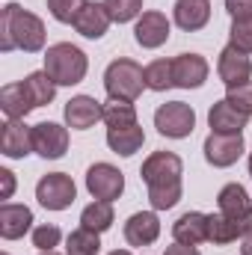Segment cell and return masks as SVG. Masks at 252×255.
Returning <instances> with one entry per match:
<instances>
[{
  "label": "cell",
  "instance_id": "1",
  "mask_svg": "<svg viewBox=\"0 0 252 255\" xmlns=\"http://www.w3.org/2000/svg\"><path fill=\"white\" fill-rule=\"evenodd\" d=\"M0 51H45V21L30 9H21L18 3H6L0 9Z\"/></svg>",
  "mask_w": 252,
  "mask_h": 255
},
{
  "label": "cell",
  "instance_id": "2",
  "mask_svg": "<svg viewBox=\"0 0 252 255\" xmlns=\"http://www.w3.org/2000/svg\"><path fill=\"white\" fill-rule=\"evenodd\" d=\"M45 71L57 86H77L89 71V57L71 42H57L45 51Z\"/></svg>",
  "mask_w": 252,
  "mask_h": 255
},
{
  "label": "cell",
  "instance_id": "3",
  "mask_svg": "<svg viewBox=\"0 0 252 255\" xmlns=\"http://www.w3.org/2000/svg\"><path fill=\"white\" fill-rule=\"evenodd\" d=\"M104 89L116 101H136L142 95V89H148L145 86V68L133 60H127V57L113 60L104 71Z\"/></svg>",
  "mask_w": 252,
  "mask_h": 255
},
{
  "label": "cell",
  "instance_id": "4",
  "mask_svg": "<svg viewBox=\"0 0 252 255\" xmlns=\"http://www.w3.org/2000/svg\"><path fill=\"white\" fill-rule=\"evenodd\" d=\"M154 128L160 136L169 139H187L196 128V110L184 101H166L154 110Z\"/></svg>",
  "mask_w": 252,
  "mask_h": 255
},
{
  "label": "cell",
  "instance_id": "5",
  "mask_svg": "<svg viewBox=\"0 0 252 255\" xmlns=\"http://www.w3.org/2000/svg\"><path fill=\"white\" fill-rule=\"evenodd\" d=\"M36 199H39V205L48 208V211H65V208L74 205L77 187H74L71 175H65V172H48V175H42L39 184H36Z\"/></svg>",
  "mask_w": 252,
  "mask_h": 255
},
{
  "label": "cell",
  "instance_id": "6",
  "mask_svg": "<svg viewBox=\"0 0 252 255\" xmlns=\"http://www.w3.org/2000/svg\"><path fill=\"white\" fill-rule=\"evenodd\" d=\"M202 151L214 169H229L244 157L247 142H244V133H208Z\"/></svg>",
  "mask_w": 252,
  "mask_h": 255
},
{
  "label": "cell",
  "instance_id": "7",
  "mask_svg": "<svg viewBox=\"0 0 252 255\" xmlns=\"http://www.w3.org/2000/svg\"><path fill=\"white\" fill-rule=\"evenodd\" d=\"M86 190L92 199L101 202H116L125 193V175L113 166V163H92L86 169Z\"/></svg>",
  "mask_w": 252,
  "mask_h": 255
},
{
  "label": "cell",
  "instance_id": "8",
  "mask_svg": "<svg viewBox=\"0 0 252 255\" xmlns=\"http://www.w3.org/2000/svg\"><path fill=\"white\" fill-rule=\"evenodd\" d=\"M184 175V160L175 151H154L142 160L139 178L145 184H166V181H181Z\"/></svg>",
  "mask_w": 252,
  "mask_h": 255
},
{
  "label": "cell",
  "instance_id": "9",
  "mask_svg": "<svg viewBox=\"0 0 252 255\" xmlns=\"http://www.w3.org/2000/svg\"><path fill=\"white\" fill-rule=\"evenodd\" d=\"M33 151L45 160H60L68 151V125H60V122L33 125Z\"/></svg>",
  "mask_w": 252,
  "mask_h": 255
},
{
  "label": "cell",
  "instance_id": "10",
  "mask_svg": "<svg viewBox=\"0 0 252 255\" xmlns=\"http://www.w3.org/2000/svg\"><path fill=\"white\" fill-rule=\"evenodd\" d=\"M169 30H172L169 18H166L163 12H157V9H148V12H142V15L136 18V24H133V39H136L139 48L157 51L160 45H166Z\"/></svg>",
  "mask_w": 252,
  "mask_h": 255
},
{
  "label": "cell",
  "instance_id": "11",
  "mask_svg": "<svg viewBox=\"0 0 252 255\" xmlns=\"http://www.w3.org/2000/svg\"><path fill=\"white\" fill-rule=\"evenodd\" d=\"M217 74H220V80L226 83V89L241 86V83H250V80H252V60H250V54H244V51H238V48L226 45V48L220 51V57H217Z\"/></svg>",
  "mask_w": 252,
  "mask_h": 255
},
{
  "label": "cell",
  "instance_id": "12",
  "mask_svg": "<svg viewBox=\"0 0 252 255\" xmlns=\"http://www.w3.org/2000/svg\"><path fill=\"white\" fill-rule=\"evenodd\" d=\"M0 151L12 160L33 154V128L24 119H6L0 125Z\"/></svg>",
  "mask_w": 252,
  "mask_h": 255
},
{
  "label": "cell",
  "instance_id": "13",
  "mask_svg": "<svg viewBox=\"0 0 252 255\" xmlns=\"http://www.w3.org/2000/svg\"><path fill=\"white\" fill-rule=\"evenodd\" d=\"M63 119L71 130H89L95 122H104V104L95 101L92 95H74L65 104Z\"/></svg>",
  "mask_w": 252,
  "mask_h": 255
},
{
  "label": "cell",
  "instance_id": "14",
  "mask_svg": "<svg viewBox=\"0 0 252 255\" xmlns=\"http://www.w3.org/2000/svg\"><path fill=\"white\" fill-rule=\"evenodd\" d=\"M211 74V65L202 54H178L172 60V77H175V86L178 89H199L205 86Z\"/></svg>",
  "mask_w": 252,
  "mask_h": 255
},
{
  "label": "cell",
  "instance_id": "15",
  "mask_svg": "<svg viewBox=\"0 0 252 255\" xmlns=\"http://www.w3.org/2000/svg\"><path fill=\"white\" fill-rule=\"evenodd\" d=\"M160 238V220L157 211H136L125 223V241L130 247H151Z\"/></svg>",
  "mask_w": 252,
  "mask_h": 255
},
{
  "label": "cell",
  "instance_id": "16",
  "mask_svg": "<svg viewBox=\"0 0 252 255\" xmlns=\"http://www.w3.org/2000/svg\"><path fill=\"white\" fill-rule=\"evenodd\" d=\"M110 24H113V18H110V12H107L104 0H101V3L89 0V3L80 9V15L74 18V24H71V27H74L83 39H101V36L110 30Z\"/></svg>",
  "mask_w": 252,
  "mask_h": 255
},
{
  "label": "cell",
  "instance_id": "17",
  "mask_svg": "<svg viewBox=\"0 0 252 255\" xmlns=\"http://www.w3.org/2000/svg\"><path fill=\"white\" fill-rule=\"evenodd\" d=\"M33 229V211L27 205L3 202L0 205V238L3 241H18Z\"/></svg>",
  "mask_w": 252,
  "mask_h": 255
},
{
  "label": "cell",
  "instance_id": "18",
  "mask_svg": "<svg viewBox=\"0 0 252 255\" xmlns=\"http://www.w3.org/2000/svg\"><path fill=\"white\" fill-rule=\"evenodd\" d=\"M172 238H175V244H184V247L208 244V214H202V211L181 214L172 223Z\"/></svg>",
  "mask_w": 252,
  "mask_h": 255
},
{
  "label": "cell",
  "instance_id": "19",
  "mask_svg": "<svg viewBox=\"0 0 252 255\" xmlns=\"http://www.w3.org/2000/svg\"><path fill=\"white\" fill-rule=\"evenodd\" d=\"M250 125V116L241 113L235 104H229L226 98L217 101L208 113V128L211 133H244V128Z\"/></svg>",
  "mask_w": 252,
  "mask_h": 255
},
{
  "label": "cell",
  "instance_id": "20",
  "mask_svg": "<svg viewBox=\"0 0 252 255\" xmlns=\"http://www.w3.org/2000/svg\"><path fill=\"white\" fill-rule=\"evenodd\" d=\"M172 21L184 33H196V30H202L211 21V3L208 0H175Z\"/></svg>",
  "mask_w": 252,
  "mask_h": 255
},
{
  "label": "cell",
  "instance_id": "21",
  "mask_svg": "<svg viewBox=\"0 0 252 255\" xmlns=\"http://www.w3.org/2000/svg\"><path fill=\"white\" fill-rule=\"evenodd\" d=\"M21 86H24V92H27L33 110H36V107H48V104L57 98V83H54V77H51L45 68H42V71H30V74L21 80Z\"/></svg>",
  "mask_w": 252,
  "mask_h": 255
},
{
  "label": "cell",
  "instance_id": "22",
  "mask_svg": "<svg viewBox=\"0 0 252 255\" xmlns=\"http://www.w3.org/2000/svg\"><path fill=\"white\" fill-rule=\"evenodd\" d=\"M142 142H145V130L139 128V122L127 128H107V145H110V151H116L122 157L136 154L142 148Z\"/></svg>",
  "mask_w": 252,
  "mask_h": 255
},
{
  "label": "cell",
  "instance_id": "23",
  "mask_svg": "<svg viewBox=\"0 0 252 255\" xmlns=\"http://www.w3.org/2000/svg\"><path fill=\"white\" fill-rule=\"evenodd\" d=\"M217 208H220V214H226V217H232V220L244 217L247 211H252V202H250L247 187H244V184H238V181L226 184L223 190L217 193Z\"/></svg>",
  "mask_w": 252,
  "mask_h": 255
},
{
  "label": "cell",
  "instance_id": "24",
  "mask_svg": "<svg viewBox=\"0 0 252 255\" xmlns=\"http://www.w3.org/2000/svg\"><path fill=\"white\" fill-rule=\"evenodd\" d=\"M0 110H3L6 119H27L33 104H30V98H27L21 83H6L0 89Z\"/></svg>",
  "mask_w": 252,
  "mask_h": 255
},
{
  "label": "cell",
  "instance_id": "25",
  "mask_svg": "<svg viewBox=\"0 0 252 255\" xmlns=\"http://www.w3.org/2000/svg\"><path fill=\"white\" fill-rule=\"evenodd\" d=\"M116 223V211H113V202H101V199H95V202H89L86 208H83V214H80V226L83 229H92V232H107L110 226Z\"/></svg>",
  "mask_w": 252,
  "mask_h": 255
},
{
  "label": "cell",
  "instance_id": "26",
  "mask_svg": "<svg viewBox=\"0 0 252 255\" xmlns=\"http://www.w3.org/2000/svg\"><path fill=\"white\" fill-rule=\"evenodd\" d=\"M208 241L214 244V247H229V244H235V241H241V235H238V223L232 220V217H226V214H208Z\"/></svg>",
  "mask_w": 252,
  "mask_h": 255
},
{
  "label": "cell",
  "instance_id": "27",
  "mask_svg": "<svg viewBox=\"0 0 252 255\" xmlns=\"http://www.w3.org/2000/svg\"><path fill=\"white\" fill-rule=\"evenodd\" d=\"M184 184L181 181H166V184H148V205L151 211H169L181 202Z\"/></svg>",
  "mask_w": 252,
  "mask_h": 255
},
{
  "label": "cell",
  "instance_id": "28",
  "mask_svg": "<svg viewBox=\"0 0 252 255\" xmlns=\"http://www.w3.org/2000/svg\"><path fill=\"white\" fill-rule=\"evenodd\" d=\"M101 253V235L92 229H74L65 238V255H98Z\"/></svg>",
  "mask_w": 252,
  "mask_h": 255
},
{
  "label": "cell",
  "instance_id": "29",
  "mask_svg": "<svg viewBox=\"0 0 252 255\" xmlns=\"http://www.w3.org/2000/svg\"><path fill=\"white\" fill-rule=\"evenodd\" d=\"M145 86L151 92H166L175 86V77H172V60H151L145 65Z\"/></svg>",
  "mask_w": 252,
  "mask_h": 255
},
{
  "label": "cell",
  "instance_id": "30",
  "mask_svg": "<svg viewBox=\"0 0 252 255\" xmlns=\"http://www.w3.org/2000/svg\"><path fill=\"white\" fill-rule=\"evenodd\" d=\"M104 125L107 128L136 125V107H133V101H116V98H110L104 104Z\"/></svg>",
  "mask_w": 252,
  "mask_h": 255
},
{
  "label": "cell",
  "instance_id": "31",
  "mask_svg": "<svg viewBox=\"0 0 252 255\" xmlns=\"http://www.w3.org/2000/svg\"><path fill=\"white\" fill-rule=\"evenodd\" d=\"M113 24H130L142 15V0H104Z\"/></svg>",
  "mask_w": 252,
  "mask_h": 255
},
{
  "label": "cell",
  "instance_id": "32",
  "mask_svg": "<svg viewBox=\"0 0 252 255\" xmlns=\"http://www.w3.org/2000/svg\"><path fill=\"white\" fill-rule=\"evenodd\" d=\"M60 241H63V232H60L57 223H42V226L33 229V247H36L39 253H51V250H57Z\"/></svg>",
  "mask_w": 252,
  "mask_h": 255
},
{
  "label": "cell",
  "instance_id": "33",
  "mask_svg": "<svg viewBox=\"0 0 252 255\" xmlns=\"http://www.w3.org/2000/svg\"><path fill=\"white\" fill-rule=\"evenodd\" d=\"M229 45L252 54V18H235L232 21V30H229Z\"/></svg>",
  "mask_w": 252,
  "mask_h": 255
},
{
  "label": "cell",
  "instance_id": "34",
  "mask_svg": "<svg viewBox=\"0 0 252 255\" xmlns=\"http://www.w3.org/2000/svg\"><path fill=\"white\" fill-rule=\"evenodd\" d=\"M89 0H48V12L54 21L60 24H74V18L80 15V9L86 6Z\"/></svg>",
  "mask_w": 252,
  "mask_h": 255
},
{
  "label": "cell",
  "instance_id": "35",
  "mask_svg": "<svg viewBox=\"0 0 252 255\" xmlns=\"http://www.w3.org/2000/svg\"><path fill=\"white\" fill-rule=\"evenodd\" d=\"M226 101L229 104H235L241 113H247L252 116V83H241V86H232L229 92H226Z\"/></svg>",
  "mask_w": 252,
  "mask_h": 255
},
{
  "label": "cell",
  "instance_id": "36",
  "mask_svg": "<svg viewBox=\"0 0 252 255\" xmlns=\"http://www.w3.org/2000/svg\"><path fill=\"white\" fill-rule=\"evenodd\" d=\"M226 12L235 18H252V0H226Z\"/></svg>",
  "mask_w": 252,
  "mask_h": 255
},
{
  "label": "cell",
  "instance_id": "37",
  "mask_svg": "<svg viewBox=\"0 0 252 255\" xmlns=\"http://www.w3.org/2000/svg\"><path fill=\"white\" fill-rule=\"evenodd\" d=\"M235 223H238V235H241V241H244V238H250V235H252V211H247L244 217H238Z\"/></svg>",
  "mask_w": 252,
  "mask_h": 255
},
{
  "label": "cell",
  "instance_id": "38",
  "mask_svg": "<svg viewBox=\"0 0 252 255\" xmlns=\"http://www.w3.org/2000/svg\"><path fill=\"white\" fill-rule=\"evenodd\" d=\"M0 181H3V199H12V193H15V175L9 169H0Z\"/></svg>",
  "mask_w": 252,
  "mask_h": 255
},
{
  "label": "cell",
  "instance_id": "39",
  "mask_svg": "<svg viewBox=\"0 0 252 255\" xmlns=\"http://www.w3.org/2000/svg\"><path fill=\"white\" fill-rule=\"evenodd\" d=\"M163 255H202L196 247H184V244H172V247H166Z\"/></svg>",
  "mask_w": 252,
  "mask_h": 255
},
{
  "label": "cell",
  "instance_id": "40",
  "mask_svg": "<svg viewBox=\"0 0 252 255\" xmlns=\"http://www.w3.org/2000/svg\"><path fill=\"white\" fill-rule=\"evenodd\" d=\"M241 255H252V235L241 241Z\"/></svg>",
  "mask_w": 252,
  "mask_h": 255
},
{
  "label": "cell",
  "instance_id": "41",
  "mask_svg": "<svg viewBox=\"0 0 252 255\" xmlns=\"http://www.w3.org/2000/svg\"><path fill=\"white\" fill-rule=\"evenodd\" d=\"M107 255H133L130 250H113V253H107Z\"/></svg>",
  "mask_w": 252,
  "mask_h": 255
},
{
  "label": "cell",
  "instance_id": "42",
  "mask_svg": "<svg viewBox=\"0 0 252 255\" xmlns=\"http://www.w3.org/2000/svg\"><path fill=\"white\" fill-rule=\"evenodd\" d=\"M39 255H60V253H57V250H51V253H39Z\"/></svg>",
  "mask_w": 252,
  "mask_h": 255
},
{
  "label": "cell",
  "instance_id": "43",
  "mask_svg": "<svg viewBox=\"0 0 252 255\" xmlns=\"http://www.w3.org/2000/svg\"><path fill=\"white\" fill-rule=\"evenodd\" d=\"M247 163H250V175H252V151H250V160H247Z\"/></svg>",
  "mask_w": 252,
  "mask_h": 255
},
{
  "label": "cell",
  "instance_id": "44",
  "mask_svg": "<svg viewBox=\"0 0 252 255\" xmlns=\"http://www.w3.org/2000/svg\"><path fill=\"white\" fill-rule=\"evenodd\" d=\"M3 255H9V253H3Z\"/></svg>",
  "mask_w": 252,
  "mask_h": 255
}]
</instances>
